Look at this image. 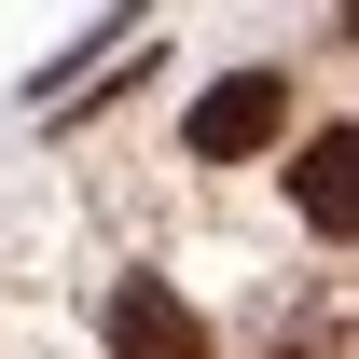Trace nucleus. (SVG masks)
Listing matches in <instances>:
<instances>
[{
	"label": "nucleus",
	"mask_w": 359,
	"mask_h": 359,
	"mask_svg": "<svg viewBox=\"0 0 359 359\" xmlns=\"http://www.w3.org/2000/svg\"><path fill=\"white\" fill-rule=\"evenodd\" d=\"M194 166H249V152H276L290 138V69H222V83L194 97Z\"/></svg>",
	"instance_id": "obj_1"
},
{
	"label": "nucleus",
	"mask_w": 359,
	"mask_h": 359,
	"mask_svg": "<svg viewBox=\"0 0 359 359\" xmlns=\"http://www.w3.org/2000/svg\"><path fill=\"white\" fill-rule=\"evenodd\" d=\"M111 359H208V318L180 304L166 276H125L111 290Z\"/></svg>",
	"instance_id": "obj_2"
},
{
	"label": "nucleus",
	"mask_w": 359,
	"mask_h": 359,
	"mask_svg": "<svg viewBox=\"0 0 359 359\" xmlns=\"http://www.w3.org/2000/svg\"><path fill=\"white\" fill-rule=\"evenodd\" d=\"M346 166H359V138H346V125H318V138H304V166H290V194H304V222H318V235H346V222H359V180H346Z\"/></svg>",
	"instance_id": "obj_3"
}]
</instances>
